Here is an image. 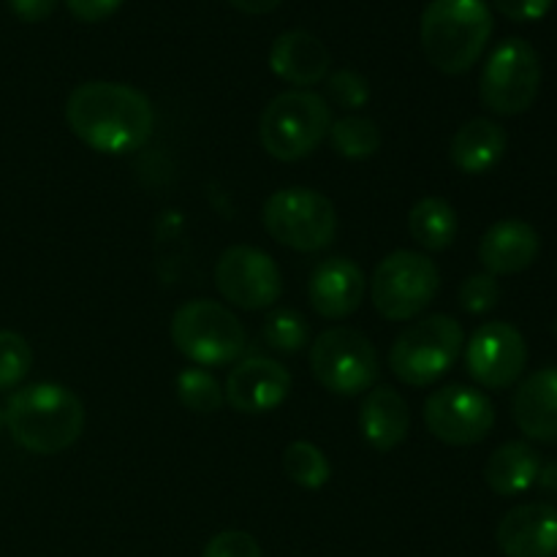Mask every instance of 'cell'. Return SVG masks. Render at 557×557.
<instances>
[{
  "mask_svg": "<svg viewBox=\"0 0 557 557\" xmlns=\"http://www.w3.org/2000/svg\"><path fill=\"white\" fill-rule=\"evenodd\" d=\"M71 16L79 22H103L117 14L125 0H63Z\"/></svg>",
  "mask_w": 557,
  "mask_h": 557,
  "instance_id": "obj_33",
  "label": "cell"
},
{
  "mask_svg": "<svg viewBox=\"0 0 557 557\" xmlns=\"http://www.w3.org/2000/svg\"><path fill=\"white\" fill-rule=\"evenodd\" d=\"M69 128L82 145L107 156L136 152L156 128L150 98L123 82H85L65 101Z\"/></svg>",
  "mask_w": 557,
  "mask_h": 557,
  "instance_id": "obj_1",
  "label": "cell"
},
{
  "mask_svg": "<svg viewBox=\"0 0 557 557\" xmlns=\"http://www.w3.org/2000/svg\"><path fill=\"white\" fill-rule=\"evenodd\" d=\"M228 3L243 11V14H270L283 0H228Z\"/></svg>",
  "mask_w": 557,
  "mask_h": 557,
  "instance_id": "obj_35",
  "label": "cell"
},
{
  "mask_svg": "<svg viewBox=\"0 0 557 557\" xmlns=\"http://www.w3.org/2000/svg\"><path fill=\"white\" fill-rule=\"evenodd\" d=\"M33 368V348L20 332L0 330V392L14 389Z\"/></svg>",
  "mask_w": 557,
  "mask_h": 557,
  "instance_id": "obj_28",
  "label": "cell"
},
{
  "mask_svg": "<svg viewBox=\"0 0 557 557\" xmlns=\"http://www.w3.org/2000/svg\"><path fill=\"white\" fill-rule=\"evenodd\" d=\"M359 430L375 451L397 449L411 430V411H408L406 397L392 386L370 389L359 408Z\"/></svg>",
  "mask_w": 557,
  "mask_h": 557,
  "instance_id": "obj_20",
  "label": "cell"
},
{
  "mask_svg": "<svg viewBox=\"0 0 557 557\" xmlns=\"http://www.w3.org/2000/svg\"><path fill=\"white\" fill-rule=\"evenodd\" d=\"M310 305L321 319H348L357 313L364 299V275L351 259L332 256L321 261L310 275L308 286Z\"/></svg>",
  "mask_w": 557,
  "mask_h": 557,
  "instance_id": "obj_16",
  "label": "cell"
},
{
  "mask_svg": "<svg viewBox=\"0 0 557 557\" xmlns=\"http://www.w3.org/2000/svg\"><path fill=\"white\" fill-rule=\"evenodd\" d=\"M5 428L22 449L33 455H58L74 446L85 430V406L60 384H30L5 403Z\"/></svg>",
  "mask_w": 557,
  "mask_h": 557,
  "instance_id": "obj_2",
  "label": "cell"
},
{
  "mask_svg": "<svg viewBox=\"0 0 557 557\" xmlns=\"http://www.w3.org/2000/svg\"><path fill=\"white\" fill-rule=\"evenodd\" d=\"M500 286L495 275L484 272V275H471L460 286V308L471 315L490 313L498 305Z\"/></svg>",
  "mask_w": 557,
  "mask_h": 557,
  "instance_id": "obj_30",
  "label": "cell"
},
{
  "mask_svg": "<svg viewBox=\"0 0 557 557\" xmlns=\"http://www.w3.org/2000/svg\"><path fill=\"white\" fill-rule=\"evenodd\" d=\"M441 288V272L433 259L413 250H395L375 267L370 277V299L379 315L389 321H411L430 308Z\"/></svg>",
  "mask_w": 557,
  "mask_h": 557,
  "instance_id": "obj_7",
  "label": "cell"
},
{
  "mask_svg": "<svg viewBox=\"0 0 557 557\" xmlns=\"http://www.w3.org/2000/svg\"><path fill=\"white\" fill-rule=\"evenodd\" d=\"M326 92L343 109H362L370 101L368 79L351 69H341L326 76Z\"/></svg>",
  "mask_w": 557,
  "mask_h": 557,
  "instance_id": "obj_29",
  "label": "cell"
},
{
  "mask_svg": "<svg viewBox=\"0 0 557 557\" xmlns=\"http://www.w3.org/2000/svg\"><path fill=\"white\" fill-rule=\"evenodd\" d=\"M542 87V60L525 38H506L490 52L479 79V96L490 112L517 117L528 112Z\"/></svg>",
  "mask_w": 557,
  "mask_h": 557,
  "instance_id": "obj_10",
  "label": "cell"
},
{
  "mask_svg": "<svg viewBox=\"0 0 557 557\" xmlns=\"http://www.w3.org/2000/svg\"><path fill=\"white\" fill-rule=\"evenodd\" d=\"M177 397L194 413H218L226 406L218 379L201 368H188L177 375Z\"/></svg>",
  "mask_w": 557,
  "mask_h": 557,
  "instance_id": "obj_26",
  "label": "cell"
},
{
  "mask_svg": "<svg viewBox=\"0 0 557 557\" xmlns=\"http://www.w3.org/2000/svg\"><path fill=\"white\" fill-rule=\"evenodd\" d=\"M495 539L506 557H557V506H517L500 520Z\"/></svg>",
  "mask_w": 557,
  "mask_h": 557,
  "instance_id": "obj_15",
  "label": "cell"
},
{
  "mask_svg": "<svg viewBox=\"0 0 557 557\" xmlns=\"http://www.w3.org/2000/svg\"><path fill=\"white\" fill-rule=\"evenodd\" d=\"M60 0H9V9L22 22H44L54 14Z\"/></svg>",
  "mask_w": 557,
  "mask_h": 557,
  "instance_id": "obj_34",
  "label": "cell"
},
{
  "mask_svg": "<svg viewBox=\"0 0 557 557\" xmlns=\"http://www.w3.org/2000/svg\"><path fill=\"white\" fill-rule=\"evenodd\" d=\"M542 239L539 232L525 221H498L484 232L479 245V261L490 275H517L539 259Z\"/></svg>",
  "mask_w": 557,
  "mask_h": 557,
  "instance_id": "obj_17",
  "label": "cell"
},
{
  "mask_svg": "<svg viewBox=\"0 0 557 557\" xmlns=\"http://www.w3.org/2000/svg\"><path fill=\"white\" fill-rule=\"evenodd\" d=\"M172 343L201 368L232 364L245 351V330L237 315L212 299H190L172 315Z\"/></svg>",
  "mask_w": 557,
  "mask_h": 557,
  "instance_id": "obj_6",
  "label": "cell"
},
{
  "mask_svg": "<svg viewBox=\"0 0 557 557\" xmlns=\"http://www.w3.org/2000/svg\"><path fill=\"white\" fill-rule=\"evenodd\" d=\"M201 557H264L259 542L245 531H223L207 542Z\"/></svg>",
  "mask_w": 557,
  "mask_h": 557,
  "instance_id": "obj_31",
  "label": "cell"
},
{
  "mask_svg": "<svg viewBox=\"0 0 557 557\" xmlns=\"http://www.w3.org/2000/svg\"><path fill=\"white\" fill-rule=\"evenodd\" d=\"M424 58L441 74H466L487 49L493 11L484 0H430L422 11Z\"/></svg>",
  "mask_w": 557,
  "mask_h": 557,
  "instance_id": "obj_3",
  "label": "cell"
},
{
  "mask_svg": "<svg viewBox=\"0 0 557 557\" xmlns=\"http://www.w3.org/2000/svg\"><path fill=\"white\" fill-rule=\"evenodd\" d=\"M308 321L297 310L281 308L275 313L267 315L264 321V341L267 346L275 348L281 354H297L308 346Z\"/></svg>",
  "mask_w": 557,
  "mask_h": 557,
  "instance_id": "obj_27",
  "label": "cell"
},
{
  "mask_svg": "<svg viewBox=\"0 0 557 557\" xmlns=\"http://www.w3.org/2000/svg\"><path fill=\"white\" fill-rule=\"evenodd\" d=\"M310 370L332 395L354 397L373 389L381 375V359L373 343L351 326H332L310 348Z\"/></svg>",
  "mask_w": 557,
  "mask_h": 557,
  "instance_id": "obj_8",
  "label": "cell"
},
{
  "mask_svg": "<svg viewBox=\"0 0 557 557\" xmlns=\"http://www.w3.org/2000/svg\"><path fill=\"white\" fill-rule=\"evenodd\" d=\"M3 428H5V411L0 408V430H3Z\"/></svg>",
  "mask_w": 557,
  "mask_h": 557,
  "instance_id": "obj_36",
  "label": "cell"
},
{
  "mask_svg": "<svg viewBox=\"0 0 557 557\" xmlns=\"http://www.w3.org/2000/svg\"><path fill=\"white\" fill-rule=\"evenodd\" d=\"M215 286L232 305L243 310H264L283 292L281 270L270 253L253 245H232L215 264Z\"/></svg>",
  "mask_w": 557,
  "mask_h": 557,
  "instance_id": "obj_12",
  "label": "cell"
},
{
  "mask_svg": "<svg viewBox=\"0 0 557 557\" xmlns=\"http://www.w3.org/2000/svg\"><path fill=\"white\" fill-rule=\"evenodd\" d=\"M555 335H557V321H555Z\"/></svg>",
  "mask_w": 557,
  "mask_h": 557,
  "instance_id": "obj_37",
  "label": "cell"
},
{
  "mask_svg": "<svg viewBox=\"0 0 557 557\" xmlns=\"http://www.w3.org/2000/svg\"><path fill=\"white\" fill-rule=\"evenodd\" d=\"M408 232L419 248L441 253L457 237V212L441 196H424L408 212Z\"/></svg>",
  "mask_w": 557,
  "mask_h": 557,
  "instance_id": "obj_23",
  "label": "cell"
},
{
  "mask_svg": "<svg viewBox=\"0 0 557 557\" xmlns=\"http://www.w3.org/2000/svg\"><path fill=\"white\" fill-rule=\"evenodd\" d=\"M555 0H493L495 9L511 22H536L549 14Z\"/></svg>",
  "mask_w": 557,
  "mask_h": 557,
  "instance_id": "obj_32",
  "label": "cell"
},
{
  "mask_svg": "<svg viewBox=\"0 0 557 557\" xmlns=\"http://www.w3.org/2000/svg\"><path fill=\"white\" fill-rule=\"evenodd\" d=\"M326 136L332 141V150L343 158H351V161H362V158L375 156L381 150L379 123L370 117H359V114L335 120Z\"/></svg>",
  "mask_w": 557,
  "mask_h": 557,
  "instance_id": "obj_24",
  "label": "cell"
},
{
  "mask_svg": "<svg viewBox=\"0 0 557 557\" xmlns=\"http://www.w3.org/2000/svg\"><path fill=\"white\" fill-rule=\"evenodd\" d=\"M424 424L449 446L482 444L495 428L493 400L471 386H441L424 400Z\"/></svg>",
  "mask_w": 557,
  "mask_h": 557,
  "instance_id": "obj_11",
  "label": "cell"
},
{
  "mask_svg": "<svg viewBox=\"0 0 557 557\" xmlns=\"http://www.w3.org/2000/svg\"><path fill=\"white\" fill-rule=\"evenodd\" d=\"M466 346V332L451 315L435 313L397 335L389 351V368L403 384L430 386L449 373Z\"/></svg>",
  "mask_w": 557,
  "mask_h": 557,
  "instance_id": "obj_5",
  "label": "cell"
},
{
  "mask_svg": "<svg viewBox=\"0 0 557 557\" xmlns=\"http://www.w3.org/2000/svg\"><path fill=\"white\" fill-rule=\"evenodd\" d=\"M528 364V343L517 326L506 321L482 324L466 346V368L484 389H509Z\"/></svg>",
  "mask_w": 557,
  "mask_h": 557,
  "instance_id": "obj_13",
  "label": "cell"
},
{
  "mask_svg": "<svg viewBox=\"0 0 557 557\" xmlns=\"http://www.w3.org/2000/svg\"><path fill=\"white\" fill-rule=\"evenodd\" d=\"M330 49L308 30H286L270 49L272 74L297 87L319 85L330 74Z\"/></svg>",
  "mask_w": 557,
  "mask_h": 557,
  "instance_id": "obj_18",
  "label": "cell"
},
{
  "mask_svg": "<svg viewBox=\"0 0 557 557\" xmlns=\"http://www.w3.org/2000/svg\"><path fill=\"white\" fill-rule=\"evenodd\" d=\"M506 147L509 136L495 120L473 117L451 136L449 158L462 174H487L506 156Z\"/></svg>",
  "mask_w": 557,
  "mask_h": 557,
  "instance_id": "obj_21",
  "label": "cell"
},
{
  "mask_svg": "<svg viewBox=\"0 0 557 557\" xmlns=\"http://www.w3.org/2000/svg\"><path fill=\"white\" fill-rule=\"evenodd\" d=\"M332 112L324 96L313 90H288L272 98L259 120L261 147L277 161L308 158L330 134Z\"/></svg>",
  "mask_w": 557,
  "mask_h": 557,
  "instance_id": "obj_4",
  "label": "cell"
},
{
  "mask_svg": "<svg viewBox=\"0 0 557 557\" xmlns=\"http://www.w3.org/2000/svg\"><path fill=\"white\" fill-rule=\"evenodd\" d=\"M542 473L539 451L525 441H509L490 455L484 466V482L500 498H515L528 493Z\"/></svg>",
  "mask_w": 557,
  "mask_h": 557,
  "instance_id": "obj_22",
  "label": "cell"
},
{
  "mask_svg": "<svg viewBox=\"0 0 557 557\" xmlns=\"http://www.w3.org/2000/svg\"><path fill=\"white\" fill-rule=\"evenodd\" d=\"M511 413L528 438L557 444V368L528 375L517 389Z\"/></svg>",
  "mask_w": 557,
  "mask_h": 557,
  "instance_id": "obj_19",
  "label": "cell"
},
{
  "mask_svg": "<svg viewBox=\"0 0 557 557\" xmlns=\"http://www.w3.org/2000/svg\"><path fill=\"white\" fill-rule=\"evenodd\" d=\"M283 471L294 484L305 490H321L332 476V466L324 451L310 441H294L283 451Z\"/></svg>",
  "mask_w": 557,
  "mask_h": 557,
  "instance_id": "obj_25",
  "label": "cell"
},
{
  "mask_svg": "<svg viewBox=\"0 0 557 557\" xmlns=\"http://www.w3.org/2000/svg\"><path fill=\"white\" fill-rule=\"evenodd\" d=\"M292 392V373L281 362L250 357L228 373L223 397L237 413H270L286 403Z\"/></svg>",
  "mask_w": 557,
  "mask_h": 557,
  "instance_id": "obj_14",
  "label": "cell"
},
{
  "mask_svg": "<svg viewBox=\"0 0 557 557\" xmlns=\"http://www.w3.org/2000/svg\"><path fill=\"white\" fill-rule=\"evenodd\" d=\"M264 228L275 243L299 253L332 245L337 234V215L332 201L313 188H283L264 201Z\"/></svg>",
  "mask_w": 557,
  "mask_h": 557,
  "instance_id": "obj_9",
  "label": "cell"
}]
</instances>
